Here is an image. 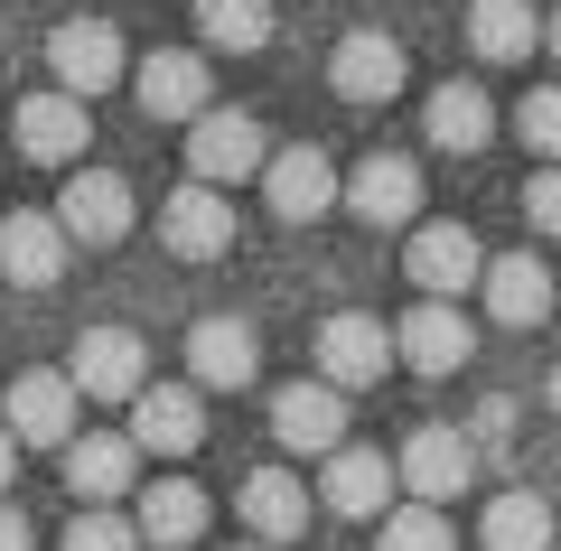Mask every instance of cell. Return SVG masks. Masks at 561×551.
Wrapping results in <instances>:
<instances>
[{"instance_id":"1","label":"cell","mask_w":561,"mask_h":551,"mask_svg":"<svg viewBox=\"0 0 561 551\" xmlns=\"http://www.w3.org/2000/svg\"><path fill=\"white\" fill-rule=\"evenodd\" d=\"M262 122L234 113V103H206L197 122H187V177L197 187H234V177H262Z\"/></svg>"},{"instance_id":"2","label":"cell","mask_w":561,"mask_h":551,"mask_svg":"<svg viewBox=\"0 0 561 551\" xmlns=\"http://www.w3.org/2000/svg\"><path fill=\"white\" fill-rule=\"evenodd\" d=\"M76 412H84V402H76V383L38 365V375H20V383H10V402H0V431L20 439V449H76Z\"/></svg>"},{"instance_id":"3","label":"cell","mask_w":561,"mask_h":551,"mask_svg":"<svg viewBox=\"0 0 561 551\" xmlns=\"http://www.w3.org/2000/svg\"><path fill=\"white\" fill-rule=\"evenodd\" d=\"M468 468H478V449H468L449 421H421V431L402 439V458H393V477L412 486V505H431V514H440L449 495H468Z\"/></svg>"},{"instance_id":"4","label":"cell","mask_w":561,"mask_h":551,"mask_svg":"<svg viewBox=\"0 0 561 551\" xmlns=\"http://www.w3.org/2000/svg\"><path fill=\"white\" fill-rule=\"evenodd\" d=\"M122 439H131V458H187L206 439V402L187 393V383H140Z\"/></svg>"},{"instance_id":"5","label":"cell","mask_w":561,"mask_h":551,"mask_svg":"<svg viewBox=\"0 0 561 551\" xmlns=\"http://www.w3.org/2000/svg\"><path fill=\"white\" fill-rule=\"evenodd\" d=\"M328 84H337L346 103H393L402 84H412V57H402L393 28H346L337 57H328Z\"/></svg>"},{"instance_id":"6","label":"cell","mask_w":561,"mask_h":551,"mask_svg":"<svg viewBox=\"0 0 561 551\" xmlns=\"http://www.w3.org/2000/svg\"><path fill=\"white\" fill-rule=\"evenodd\" d=\"M47 66H57V94H76V103L131 76V57H122V28H113V20H66L57 38H47Z\"/></svg>"},{"instance_id":"7","label":"cell","mask_w":561,"mask_h":551,"mask_svg":"<svg viewBox=\"0 0 561 551\" xmlns=\"http://www.w3.org/2000/svg\"><path fill=\"white\" fill-rule=\"evenodd\" d=\"M319 365H328V393H346V383H383L393 375V328H383V318H365V309H337L319 328Z\"/></svg>"},{"instance_id":"8","label":"cell","mask_w":561,"mask_h":551,"mask_svg":"<svg viewBox=\"0 0 561 551\" xmlns=\"http://www.w3.org/2000/svg\"><path fill=\"white\" fill-rule=\"evenodd\" d=\"M262 375V346L243 318H197L187 328V393H243Z\"/></svg>"},{"instance_id":"9","label":"cell","mask_w":561,"mask_h":551,"mask_svg":"<svg viewBox=\"0 0 561 551\" xmlns=\"http://www.w3.org/2000/svg\"><path fill=\"white\" fill-rule=\"evenodd\" d=\"M402 272H412L421 299H459L468 280L486 272V253H478V234H468V225H412V243H402Z\"/></svg>"},{"instance_id":"10","label":"cell","mask_w":561,"mask_h":551,"mask_svg":"<svg viewBox=\"0 0 561 551\" xmlns=\"http://www.w3.org/2000/svg\"><path fill=\"white\" fill-rule=\"evenodd\" d=\"M468 355H478V328H468L449 299H421L393 328V365H412V375H459Z\"/></svg>"},{"instance_id":"11","label":"cell","mask_w":561,"mask_h":551,"mask_svg":"<svg viewBox=\"0 0 561 551\" xmlns=\"http://www.w3.org/2000/svg\"><path fill=\"white\" fill-rule=\"evenodd\" d=\"M57 234L66 243H122L131 234V187L113 169H76L66 197H57Z\"/></svg>"},{"instance_id":"12","label":"cell","mask_w":561,"mask_h":551,"mask_svg":"<svg viewBox=\"0 0 561 551\" xmlns=\"http://www.w3.org/2000/svg\"><path fill=\"white\" fill-rule=\"evenodd\" d=\"M160 234H169V253H179V262H216L225 243H234V197L187 177L179 197H160Z\"/></svg>"},{"instance_id":"13","label":"cell","mask_w":561,"mask_h":551,"mask_svg":"<svg viewBox=\"0 0 561 551\" xmlns=\"http://www.w3.org/2000/svg\"><path fill=\"white\" fill-rule=\"evenodd\" d=\"M140 365H150V355H140V336L131 328H84L76 336V402H131L140 393Z\"/></svg>"},{"instance_id":"14","label":"cell","mask_w":561,"mask_h":551,"mask_svg":"<svg viewBox=\"0 0 561 551\" xmlns=\"http://www.w3.org/2000/svg\"><path fill=\"white\" fill-rule=\"evenodd\" d=\"M10 122H20L10 140H20V150L38 159V169H76V159H84V140H94V122H84V103H76V94H28Z\"/></svg>"},{"instance_id":"15","label":"cell","mask_w":561,"mask_h":551,"mask_svg":"<svg viewBox=\"0 0 561 551\" xmlns=\"http://www.w3.org/2000/svg\"><path fill=\"white\" fill-rule=\"evenodd\" d=\"M262 197H272L280 225H319L337 206V169L319 150H280V159H262Z\"/></svg>"},{"instance_id":"16","label":"cell","mask_w":561,"mask_h":551,"mask_svg":"<svg viewBox=\"0 0 561 551\" xmlns=\"http://www.w3.org/2000/svg\"><path fill=\"white\" fill-rule=\"evenodd\" d=\"M319 505L346 514V524H375V514H393V458H375V449H337V458H328V477H319Z\"/></svg>"},{"instance_id":"17","label":"cell","mask_w":561,"mask_h":551,"mask_svg":"<svg viewBox=\"0 0 561 551\" xmlns=\"http://www.w3.org/2000/svg\"><path fill=\"white\" fill-rule=\"evenodd\" d=\"M478 290H486V318H496V328H542V318H552V272H542L534 253H496L478 272Z\"/></svg>"},{"instance_id":"18","label":"cell","mask_w":561,"mask_h":551,"mask_svg":"<svg viewBox=\"0 0 561 551\" xmlns=\"http://www.w3.org/2000/svg\"><path fill=\"white\" fill-rule=\"evenodd\" d=\"M309 514H319V495H309L290 468H253V477H243V524L262 532V551H272V542H300Z\"/></svg>"},{"instance_id":"19","label":"cell","mask_w":561,"mask_h":551,"mask_svg":"<svg viewBox=\"0 0 561 551\" xmlns=\"http://www.w3.org/2000/svg\"><path fill=\"white\" fill-rule=\"evenodd\" d=\"M272 431H280V449L337 458V449H346V402L328 393V383H290V393L272 402Z\"/></svg>"},{"instance_id":"20","label":"cell","mask_w":561,"mask_h":551,"mask_svg":"<svg viewBox=\"0 0 561 551\" xmlns=\"http://www.w3.org/2000/svg\"><path fill=\"white\" fill-rule=\"evenodd\" d=\"M140 113H160V122H197L206 113V57L197 47H160V57H140Z\"/></svg>"},{"instance_id":"21","label":"cell","mask_w":561,"mask_h":551,"mask_svg":"<svg viewBox=\"0 0 561 551\" xmlns=\"http://www.w3.org/2000/svg\"><path fill=\"white\" fill-rule=\"evenodd\" d=\"M337 197L356 206L365 225H412V206H421V169H412V159H365Z\"/></svg>"},{"instance_id":"22","label":"cell","mask_w":561,"mask_h":551,"mask_svg":"<svg viewBox=\"0 0 561 551\" xmlns=\"http://www.w3.org/2000/svg\"><path fill=\"white\" fill-rule=\"evenodd\" d=\"M66 253H76V243L57 234V216H10L0 225V272L20 280V290H47V280L66 272Z\"/></svg>"},{"instance_id":"23","label":"cell","mask_w":561,"mask_h":551,"mask_svg":"<svg viewBox=\"0 0 561 551\" xmlns=\"http://www.w3.org/2000/svg\"><path fill=\"white\" fill-rule=\"evenodd\" d=\"M131 532H140V542H160V551L197 542V532H206V495L187 486V477H160V486H140V514H131Z\"/></svg>"},{"instance_id":"24","label":"cell","mask_w":561,"mask_h":551,"mask_svg":"<svg viewBox=\"0 0 561 551\" xmlns=\"http://www.w3.org/2000/svg\"><path fill=\"white\" fill-rule=\"evenodd\" d=\"M534 38H542L534 0H478V10H468V47H478L486 66H515V57H534Z\"/></svg>"},{"instance_id":"25","label":"cell","mask_w":561,"mask_h":551,"mask_svg":"<svg viewBox=\"0 0 561 551\" xmlns=\"http://www.w3.org/2000/svg\"><path fill=\"white\" fill-rule=\"evenodd\" d=\"M66 486L94 495V514H103V495H131V439H122V431L76 439V449H66Z\"/></svg>"},{"instance_id":"26","label":"cell","mask_w":561,"mask_h":551,"mask_svg":"<svg viewBox=\"0 0 561 551\" xmlns=\"http://www.w3.org/2000/svg\"><path fill=\"white\" fill-rule=\"evenodd\" d=\"M486 131H496V103L478 94V84H440L431 94V150H486Z\"/></svg>"},{"instance_id":"27","label":"cell","mask_w":561,"mask_h":551,"mask_svg":"<svg viewBox=\"0 0 561 551\" xmlns=\"http://www.w3.org/2000/svg\"><path fill=\"white\" fill-rule=\"evenodd\" d=\"M272 38V0H197V47L216 57H253Z\"/></svg>"},{"instance_id":"28","label":"cell","mask_w":561,"mask_h":551,"mask_svg":"<svg viewBox=\"0 0 561 551\" xmlns=\"http://www.w3.org/2000/svg\"><path fill=\"white\" fill-rule=\"evenodd\" d=\"M478 542L486 551H552V505L542 495H496L478 514Z\"/></svg>"},{"instance_id":"29","label":"cell","mask_w":561,"mask_h":551,"mask_svg":"<svg viewBox=\"0 0 561 551\" xmlns=\"http://www.w3.org/2000/svg\"><path fill=\"white\" fill-rule=\"evenodd\" d=\"M383 551H459V532H449V514L402 505V514H383Z\"/></svg>"},{"instance_id":"30","label":"cell","mask_w":561,"mask_h":551,"mask_svg":"<svg viewBox=\"0 0 561 551\" xmlns=\"http://www.w3.org/2000/svg\"><path fill=\"white\" fill-rule=\"evenodd\" d=\"M515 131H524V150H534L542 169H561V84H542V94H524Z\"/></svg>"},{"instance_id":"31","label":"cell","mask_w":561,"mask_h":551,"mask_svg":"<svg viewBox=\"0 0 561 551\" xmlns=\"http://www.w3.org/2000/svg\"><path fill=\"white\" fill-rule=\"evenodd\" d=\"M66 551H140V532L122 524V514H76V524H66Z\"/></svg>"},{"instance_id":"32","label":"cell","mask_w":561,"mask_h":551,"mask_svg":"<svg viewBox=\"0 0 561 551\" xmlns=\"http://www.w3.org/2000/svg\"><path fill=\"white\" fill-rule=\"evenodd\" d=\"M524 216H534L542 234H561V169H542L534 187H524Z\"/></svg>"},{"instance_id":"33","label":"cell","mask_w":561,"mask_h":551,"mask_svg":"<svg viewBox=\"0 0 561 551\" xmlns=\"http://www.w3.org/2000/svg\"><path fill=\"white\" fill-rule=\"evenodd\" d=\"M515 431V402H478V439H505Z\"/></svg>"},{"instance_id":"34","label":"cell","mask_w":561,"mask_h":551,"mask_svg":"<svg viewBox=\"0 0 561 551\" xmlns=\"http://www.w3.org/2000/svg\"><path fill=\"white\" fill-rule=\"evenodd\" d=\"M0 551H28V524H20L10 505H0Z\"/></svg>"},{"instance_id":"35","label":"cell","mask_w":561,"mask_h":551,"mask_svg":"<svg viewBox=\"0 0 561 551\" xmlns=\"http://www.w3.org/2000/svg\"><path fill=\"white\" fill-rule=\"evenodd\" d=\"M10 477H20V439L0 431V486H10Z\"/></svg>"},{"instance_id":"36","label":"cell","mask_w":561,"mask_h":551,"mask_svg":"<svg viewBox=\"0 0 561 551\" xmlns=\"http://www.w3.org/2000/svg\"><path fill=\"white\" fill-rule=\"evenodd\" d=\"M542 47H552V57H561V10H552V28H542Z\"/></svg>"},{"instance_id":"37","label":"cell","mask_w":561,"mask_h":551,"mask_svg":"<svg viewBox=\"0 0 561 551\" xmlns=\"http://www.w3.org/2000/svg\"><path fill=\"white\" fill-rule=\"evenodd\" d=\"M552 412H561V365H552Z\"/></svg>"},{"instance_id":"38","label":"cell","mask_w":561,"mask_h":551,"mask_svg":"<svg viewBox=\"0 0 561 551\" xmlns=\"http://www.w3.org/2000/svg\"><path fill=\"white\" fill-rule=\"evenodd\" d=\"M243 551H262V542H243Z\"/></svg>"}]
</instances>
